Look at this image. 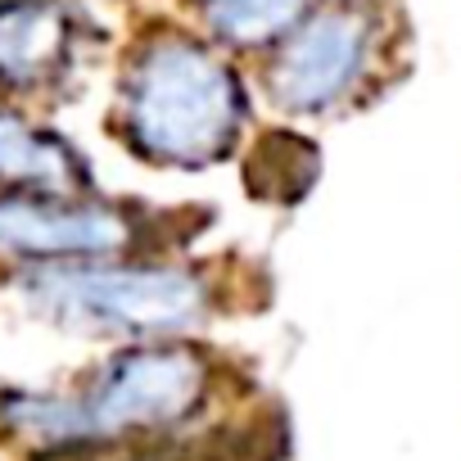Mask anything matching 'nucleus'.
Returning a JSON list of instances; mask_svg holds the SVG:
<instances>
[{
	"label": "nucleus",
	"instance_id": "f257e3e1",
	"mask_svg": "<svg viewBox=\"0 0 461 461\" xmlns=\"http://www.w3.org/2000/svg\"><path fill=\"white\" fill-rule=\"evenodd\" d=\"M245 371L208 339L118 344L59 384H0V447L23 461H212Z\"/></svg>",
	"mask_w": 461,
	"mask_h": 461
},
{
	"label": "nucleus",
	"instance_id": "f03ea898",
	"mask_svg": "<svg viewBox=\"0 0 461 461\" xmlns=\"http://www.w3.org/2000/svg\"><path fill=\"white\" fill-rule=\"evenodd\" d=\"M249 281L230 258L163 249L73 267L0 272V308L23 321L95 344L208 339L217 321L249 303Z\"/></svg>",
	"mask_w": 461,
	"mask_h": 461
},
{
	"label": "nucleus",
	"instance_id": "7ed1b4c3",
	"mask_svg": "<svg viewBox=\"0 0 461 461\" xmlns=\"http://www.w3.org/2000/svg\"><path fill=\"white\" fill-rule=\"evenodd\" d=\"M254 82L190 23H149L118 59L109 136L145 167L203 172L249 149Z\"/></svg>",
	"mask_w": 461,
	"mask_h": 461
},
{
	"label": "nucleus",
	"instance_id": "20e7f679",
	"mask_svg": "<svg viewBox=\"0 0 461 461\" xmlns=\"http://www.w3.org/2000/svg\"><path fill=\"white\" fill-rule=\"evenodd\" d=\"M199 226L203 221L185 217L181 208L109 194L104 185L77 194H0V272L190 249Z\"/></svg>",
	"mask_w": 461,
	"mask_h": 461
},
{
	"label": "nucleus",
	"instance_id": "39448f33",
	"mask_svg": "<svg viewBox=\"0 0 461 461\" xmlns=\"http://www.w3.org/2000/svg\"><path fill=\"white\" fill-rule=\"evenodd\" d=\"M389 23L371 0H317L312 14L254 64L258 95L290 122H326L357 109L384 77Z\"/></svg>",
	"mask_w": 461,
	"mask_h": 461
},
{
	"label": "nucleus",
	"instance_id": "423d86ee",
	"mask_svg": "<svg viewBox=\"0 0 461 461\" xmlns=\"http://www.w3.org/2000/svg\"><path fill=\"white\" fill-rule=\"evenodd\" d=\"M100 46L104 28L86 0H0V100L55 109L82 86Z\"/></svg>",
	"mask_w": 461,
	"mask_h": 461
},
{
	"label": "nucleus",
	"instance_id": "0eeeda50",
	"mask_svg": "<svg viewBox=\"0 0 461 461\" xmlns=\"http://www.w3.org/2000/svg\"><path fill=\"white\" fill-rule=\"evenodd\" d=\"M77 194L100 190L91 154L46 113L0 100V194Z\"/></svg>",
	"mask_w": 461,
	"mask_h": 461
},
{
	"label": "nucleus",
	"instance_id": "6e6552de",
	"mask_svg": "<svg viewBox=\"0 0 461 461\" xmlns=\"http://www.w3.org/2000/svg\"><path fill=\"white\" fill-rule=\"evenodd\" d=\"M312 5L317 0H185V23L230 59L258 64L312 14Z\"/></svg>",
	"mask_w": 461,
	"mask_h": 461
},
{
	"label": "nucleus",
	"instance_id": "1a4fd4ad",
	"mask_svg": "<svg viewBox=\"0 0 461 461\" xmlns=\"http://www.w3.org/2000/svg\"><path fill=\"white\" fill-rule=\"evenodd\" d=\"M339 5H357V0H339Z\"/></svg>",
	"mask_w": 461,
	"mask_h": 461
}]
</instances>
